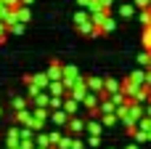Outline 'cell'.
Listing matches in <instances>:
<instances>
[{
  "label": "cell",
  "instance_id": "cell-22",
  "mask_svg": "<svg viewBox=\"0 0 151 149\" xmlns=\"http://www.w3.org/2000/svg\"><path fill=\"white\" fill-rule=\"evenodd\" d=\"M146 85H151V72H149V77H146Z\"/></svg>",
  "mask_w": 151,
  "mask_h": 149
},
{
  "label": "cell",
  "instance_id": "cell-11",
  "mask_svg": "<svg viewBox=\"0 0 151 149\" xmlns=\"http://www.w3.org/2000/svg\"><path fill=\"white\" fill-rule=\"evenodd\" d=\"M82 104H85V107H88V109H96V107H98V99H96V96H90V93H88V96H85V99H82Z\"/></svg>",
  "mask_w": 151,
  "mask_h": 149
},
{
  "label": "cell",
  "instance_id": "cell-9",
  "mask_svg": "<svg viewBox=\"0 0 151 149\" xmlns=\"http://www.w3.org/2000/svg\"><path fill=\"white\" fill-rule=\"evenodd\" d=\"M35 147H48V133H35Z\"/></svg>",
  "mask_w": 151,
  "mask_h": 149
},
{
  "label": "cell",
  "instance_id": "cell-10",
  "mask_svg": "<svg viewBox=\"0 0 151 149\" xmlns=\"http://www.w3.org/2000/svg\"><path fill=\"white\" fill-rule=\"evenodd\" d=\"M58 141H61V133H58V131L48 133V147H50V149H56V144H58Z\"/></svg>",
  "mask_w": 151,
  "mask_h": 149
},
{
  "label": "cell",
  "instance_id": "cell-8",
  "mask_svg": "<svg viewBox=\"0 0 151 149\" xmlns=\"http://www.w3.org/2000/svg\"><path fill=\"white\" fill-rule=\"evenodd\" d=\"M77 104H80V101H74V99H66V101H64L61 107H64V112H66V115L72 117V115L77 112Z\"/></svg>",
  "mask_w": 151,
  "mask_h": 149
},
{
  "label": "cell",
  "instance_id": "cell-24",
  "mask_svg": "<svg viewBox=\"0 0 151 149\" xmlns=\"http://www.w3.org/2000/svg\"><path fill=\"white\" fill-rule=\"evenodd\" d=\"M149 117H151V104H149Z\"/></svg>",
  "mask_w": 151,
  "mask_h": 149
},
{
  "label": "cell",
  "instance_id": "cell-17",
  "mask_svg": "<svg viewBox=\"0 0 151 149\" xmlns=\"http://www.w3.org/2000/svg\"><path fill=\"white\" fill-rule=\"evenodd\" d=\"M61 77V69H58V64H53L50 67V80H58Z\"/></svg>",
  "mask_w": 151,
  "mask_h": 149
},
{
  "label": "cell",
  "instance_id": "cell-14",
  "mask_svg": "<svg viewBox=\"0 0 151 149\" xmlns=\"http://www.w3.org/2000/svg\"><path fill=\"white\" fill-rule=\"evenodd\" d=\"M72 147V136H61V141L56 144V149H69Z\"/></svg>",
  "mask_w": 151,
  "mask_h": 149
},
{
  "label": "cell",
  "instance_id": "cell-18",
  "mask_svg": "<svg viewBox=\"0 0 151 149\" xmlns=\"http://www.w3.org/2000/svg\"><path fill=\"white\" fill-rule=\"evenodd\" d=\"M106 91H109V93H117V91H119V85H117L114 80H109V83H106Z\"/></svg>",
  "mask_w": 151,
  "mask_h": 149
},
{
  "label": "cell",
  "instance_id": "cell-19",
  "mask_svg": "<svg viewBox=\"0 0 151 149\" xmlns=\"http://www.w3.org/2000/svg\"><path fill=\"white\" fill-rule=\"evenodd\" d=\"M88 144H90V147H98V144H101V136H88Z\"/></svg>",
  "mask_w": 151,
  "mask_h": 149
},
{
  "label": "cell",
  "instance_id": "cell-1",
  "mask_svg": "<svg viewBox=\"0 0 151 149\" xmlns=\"http://www.w3.org/2000/svg\"><path fill=\"white\" fill-rule=\"evenodd\" d=\"M48 120H53V125H58V128H64V125L69 123V115H66L64 109H56V112H53V115H50Z\"/></svg>",
  "mask_w": 151,
  "mask_h": 149
},
{
  "label": "cell",
  "instance_id": "cell-23",
  "mask_svg": "<svg viewBox=\"0 0 151 149\" xmlns=\"http://www.w3.org/2000/svg\"><path fill=\"white\" fill-rule=\"evenodd\" d=\"M35 149H50V147H35Z\"/></svg>",
  "mask_w": 151,
  "mask_h": 149
},
{
  "label": "cell",
  "instance_id": "cell-2",
  "mask_svg": "<svg viewBox=\"0 0 151 149\" xmlns=\"http://www.w3.org/2000/svg\"><path fill=\"white\" fill-rule=\"evenodd\" d=\"M19 141H21V136H19V128H11V131L5 133V147L13 149V147H19Z\"/></svg>",
  "mask_w": 151,
  "mask_h": 149
},
{
  "label": "cell",
  "instance_id": "cell-6",
  "mask_svg": "<svg viewBox=\"0 0 151 149\" xmlns=\"http://www.w3.org/2000/svg\"><path fill=\"white\" fill-rule=\"evenodd\" d=\"M85 96H88V91H85V85L77 80V83H74V88H72V99H74V101H82Z\"/></svg>",
  "mask_w": 151,
  "mask_h": 149
},
{
  "label": "cell",
  "instance_id": "cell-5",
  "mask_svg": "<svg viewBox=\"0 0 151 149\" xmlns=\"http://www.w3.org/2000/svg\"><path fill=\"white\" fill-rule=\"evenodd\" d=\"M16 123H19V125H29V123H32V112H29L27 107H24V109H16Z\"/></svg>",
  "mask_w": 151,
  "mask_h": 149
},
{
  "label": "cell",
  "instance_id": "cell-4",
  "mask_svg": "<svg viewBox=\"0 0 151 149\" xmlns=\"http://www.w3.org/2000/svg\"><path fill=\"white\" fill-rule=\"evenodd\" d=\"M98 112H101V115H111V112L117 115V104H114L111 99H104V101L98 104Z\"/></svg>",
  "mask_w": 151,
  "mask_h": 149
},
{
  "label": "cell",
  "instance_id": "cell-21",
  "mask_svg": "<svg viewBox=\"0 0 151 149\" xmlns=\"http://www.w3.org/2000/svg\"><path fill=\"white\" fill-rule=\"evenodd\" d=\"M127 149H138V144H127Z\"/></svg>",
  "mask_w": 151,
  "mask_h": 149
},
{
  "label": "cell",
  "instance_id": "cell-16",
  "mask_svg": "<svg viewBox=\"0 0 151 149\" xmlns=\"http://www.w3.org/2000/svg\"><path fill=\"white\" fill-rule=\"evenodd\" d=\"M35 107H48V96H35Z\"/></svg>",
  "mask_w": 151,
  "mask_h": 149
},
{
  "label": "cell",
  "instance_id": "cell-7",
  "mask_svg": "<svg viewBox=\"0 0 151 149\" xmlns=\"http://www.w3.org/2000/svg\"><path fill=\"white\" fill-rule=\"evenodd\" d=\"M85 128H88V133H90V136H101V128H104V125H101L98 120H93V117H90Z\"/></svg>",
  "mask_w": 151,
  "mask_h": 149
},
{
  "label": "cell",
  "instance_id": "cell-26",
  "mask_svg": "<svg viewBox=\"0 0 151 149\" xmlns=\"http://www.w3.org/2000/svg\"><path fill=\"white\" fill-rule=\"evenodd\" d=\"M109 149H114V147H109Z\"/></svg>",
  "mask_w": 151,
  "mask_h": 149
},
{
  "label": "cell",
  "instance_id": "cell-12",
  "mask_svg": "<svg viewBox=\"0 0 151 149\" xmlns=\"http://www.w3.org/2000/svg\"><path fill=\"white\" fill-rule=\"evenodd\" d=\"M114 123H117V115H114V112H111V115H104V117H101V125H106V128H111Z\"/></svg>",
  "mask_w": 151,
  "mask_h": 149
},
{
  "label": "cell",
  "instance_id": "cell-25",
  "mask_svg": "<svg viewBox=\"0 0 151 149\" xmlns=\"http://www.w3.org/2000/svg\"><path fill=\"white\" fill-rule=\"evenodd\" d=\"M3 149H8V147H3Z\"/></svg>",
  "mask_w": 151,
  "mask_h": 149
},
{
  "label": "cell",
  "instance_id": "cell-3",
  "mask_svg": "<svg viewBox=\"0 0 151 149\" xmlns=\"http://www.w3.org/2000/svg\"><path fill=\"white\" fill-rule=\"evenodd\" d=\"M66 125H69V131H72V133H74V136H80V133H82V131H85V123H82V120H80V117H74V115H72V117H69V123H66Z\"/></svg>",
  "mask_w": 151,
  "mask_h": 149
},
{
  "label": "cell",
  "instance_id": "cell-13",
  "mask_svg": "<svg viewBox=\"0 0 151 149\" xmlns=\"http://www.w3.org/2000/svg\"><path fill=\"white\" fill-rule=\"evenodd\" d=\"M133 139H135V141H138V144H146V141H149V133H146V131H141V128H138V131H135V133H133Z\"/></svg>",
  "mask_w": 151,
  "mask_h": 149
},
{
  "label": "cell",
  "instance_id": "cell-15",
  "mask_svg": "<svg viewBox=\"0 0 151 149\" xmlns=\"http://www.w3.org/2000/svg\"><path fill=\"white\" fill-rule=\"evenodd\" d=\"M69 149H85V141L77 139V136H72V147H69Z\"/></svg>",
  "mask_w": 151,
  "mask_h": 149
},
{
  "label": "cell",
  "instance_id": "cell-20",
  "mask_svg": "<svg viewBox=\"0 0 151 149\" xmlns=\"http://www.w3.org/2000/svg\"><path fill=\"white\" fill-rule=\"evenodd\" d=\"M13 107H16V109H24L27 101H24V99H13Z\"/></svg>",
  "mask_w": 151,
  "mask_h": 149
}]
</instances>
